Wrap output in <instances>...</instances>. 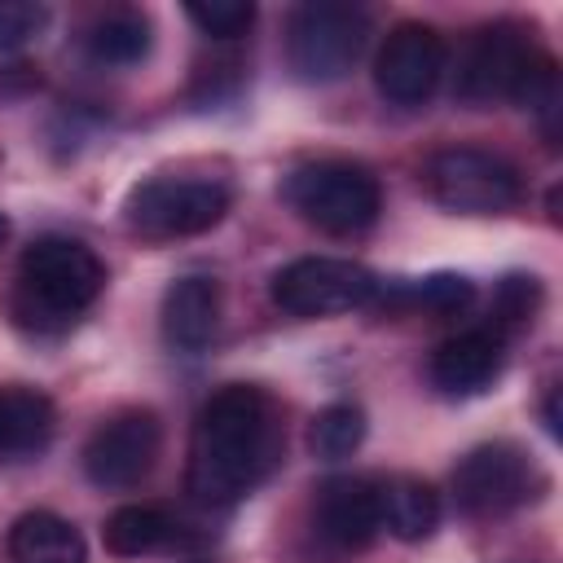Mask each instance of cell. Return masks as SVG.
<instances>
[{
    "instance_id": "cell-14",
    "label": "cell",
    "mask_w": 563,
    "mask_h": 563,
    "mask_svg": "<svg viewBox=\"0 0 563 563\" xmlns=\"http://www.w3.org/2000/svg\"><path fill=\"white\" fill-rule=\"evenodd\" d=\"M216 321H220V286L211 277L189 273V277H176L163 290L158 325H163L167 347H176V352H202L211 343V334H216Z\"/></svg>"
},
{
    "instance_id": "cell-27",
    "label": "cell",
    "mask_w": 563,
    "mask_h": 563,
    "mask_svg": "<svg viewBox=\"0 0 563 563\" xmlns=\"http://www.w3.org/2000/svg\"><path fill=\"white\" fill-rule=\"evenodd\" d=\"M194 563H207V559H194Z\"/></svg>"
},
{
    "instance_id": "cell-19",
    "label": "cell",
    "mask_w": 563,
    "mask_h": 563,
    "mask_svg": "<svg viewBox=\"0 0 563 563\" xmlns=\"http://www.w3.org/2000/svg\"><path fill=\"white\" fill-rule=\"evenodd\" d=\"M84 48L101 66H132L150 53V18L141 9H110L88 26Z\"/></svg>"
},
{
    "instance_id": "cell-9",
    "label": "cell",
    "mask_w": 563,
    "mask_h": 563,
    "mask_svg": "<svg viewBox=\"0 0 563 563\" xmlns=\"http://www.w3.org/2000/svg\"><path fill=\"white\" fill-rule=\"evenodd\" d=\"M158 418L150 409H128V413H114L106 418L88 444H84V475L97 484V488H132L150 475L154 457H158Z\"/></svg>"
},
{
    "instance_id": "cell-16",
    "label": "cell",
    "mask_w": 563,
    "mask_h": 563,
    "mask_svg": "<svg viewBox=\"0 0 563 563\" xmlns=\"http://www.w3.org/2000/svg\"><path fill=\"white\" fill-rule=\"evenodd\" d=\"M101 541L110 554L119 559H141V554H154V550H172L185 541L180 532V519L158 510V506H119L106 528H101Z\"/></svg>"
},
{
    "instance_id": "cell-17",
    "label": "cell",
    "mask_w": 563,
    "mask_h": 563,
    "mask_svg": "<svg viewBox=\"0 0 563 563\" xmlns=\"http://www.w3.org/2000/svg\"><path fill=\"white\" fill-rule=\"evenodd\" d=\"M378 523L400 541H422L440 523V493L413 475L378 484Z\"/></svg>"
},
{
    "instance_id": "cell-22",
    "label": "cell",
    "mask_w": 563,
    "mask_h": 563,
    "mask_svg": "<svg viewBox=\"0 0 563 563\" xmlns=\"http://www.w3.org/2000/svg\"><path fill=\"white\" fill-rule=\"evenodd\" d=\"M185 13H189V22L202 31V35H211V40H238V35H246L251 31V22H255V4L246 0H189L185 4Z\"/></svg>"
},
{
    "instance_id": "cell-13",
    "label": "cell",
    "mask_w": 563,
    "mask_h": 563,
    "mask_svg": "<svg viewBox=\"0 0 563 563\" xmlns=\"http://www.w3.org/2000/svg\"><path fill=\"white\" fill-rule=\"evenodd\" d=\"M501 356L506 352L497 330H462L431 352L427 374L444 396H475L501 374Z\"/></svg>"
},
{
    "instance_id": "cell-15",
    "label": "cell",
    "mask_w": 563,
    "mask_h": 563,
    "mask_svg": "<svg viewBox=\"0 0 563 563\" xmlns=\"http://www.w3.org/2000/svg\"><path fill=\"white\" fill-rule=\"evenodd\" d=\"M9 559L13 563H88V545L75 523L53 510H26L9 528Z\"/></svg>"
},
{
    "instance_id": "cell-6",
    "label": "cell",
    "mask_w": 563,
    "mask_h": 563,
    "mask_svg": "<svg viewBox=\"0 0 563 563\" xmlns=\"http://www.w3.org/2000/svg\"><path fill=\"white\" fill-rule=\"evenodd\" d=\"M545 488V475L537 471V462L510 444V440H493L471 449L457 471H453V497L466 515L488 519V515H506L523 501H532Z\"/></svg>"
},
{
    "instance_id": "cell-24",
    "label": "cell",
    "mask_w": 563,
    "mask_h": 563,
    "mask_svg": "<svg viewBox=\"0 0 563 563\" xmlns=\"http://www.w3.org/2000/svg\"><path fill=\"white\" fill-rule=\"evenodd\" d=\"M537 299H541L537 277H506V282L497 286V334H501V325H523V321H532Z\"/></svg>"
},
{
    "instance_id": "cell-10",
    "label": "cell",
    "mask_w": 563,
    "mask_h": 563,
    "mask_svg": "<svg viewBox=\"0 0 563 563\" xmlns=\"http://www.w3.org/2000/svg\"><path fill=\"white\" fill-rule=\"evenodd\" d=\"M537 53L541 48L515 22H497V26L479 31L457 66V97L471 106H488L501 97L515 101V88L528 75V66L537 62Z\"/></svg>"
},
{
    "instance_id": "cell-11",
    "label": "cell",
    "mask_w": 563,
    "mask_h": 563,
    "mask_svg": "<svg viewBox=\"0 0 563 563\" xmlns=\"http://www.w3.org/2000/svg\"><path fill=\"white\" fill-rule=\"evenodd\" d=\"M444 40L422 22H400L374 62V84L391 106H422L444 75Z\"/></svg>"
},
{
    "instance_id": "cell-23",
    "label": "cell",
    "mask_w": 563,
    "mask_h": 563,
    "mask_svg": "<svg viewBox=\"0 0 563 563\" xmlns=\"http://www.w3.org/2000/svg\"><path fill=\"white\" fill-rule=\"evenodd\" d=\"M48 26V4L35 0H0V57L26 48Z\"/></svg>"
},
{
    "instance_id": "cell-18",
    "label": "cell",
    "mask_w": 563,
    "mask_h": 563,
    "mask_svg": "<svg viewBox=\"0 0 563 563\" xmlns=\"http://www.w3.org/2000/svg\"><path fill=\"white\" fill-rule=\"evenodd\" d=\"M53 435V405L26 387H0V457L44 449Z\"/></svg>"
},
{
    "instance_id": "cell-4",
    "label": "cell",
    "mask_w": 563,
    "mask_h": 563,
    "mask_svg": "<svg viewBox=\"0 0 563 563\" xmlns=\"http://www.w3.org/2000/svg\"><path fill=\"white\" fill-rule=\"evenodd\" d=\"M369 40V13L361 4L312 0L290 13L286 26V62L303 84L343 79Z\"/></svg>"
},
{
    "instance_id": "cell-1",
    "label": "cell",
    "mask_w": 563,
    "mask_h": 563,
    "mask_svg": "<svg viewBox=\"0 0 563 563\" xmlns=\"http://www.w3.org/2000/svg\"><path fill=\"white\" fill-rule=\"evenodd\" d=\"M282 413L268 391L251 383L220 387L194 422L185 488L198 506H233L255 493L282 462Z\"/></svg>"
},
{
    "instance_id": "cell-3",
    "label": "cell",
    "mask_w": 563,
    "mask_h": 563,
    "mask_svg": "<svg viewBox=\"0 0 563 563\" xmlns=\"http://www.w3.org/2000/svg\"><path fill=\"white\" fill-rule=\"evenodd\" d=\"M282 194L308 224H317L321 233H339V238L369 229L383 207L374 172H365L361 163H343V158H321V163L295 167L286 176Z\"/></svg>"
},
{
    "instance_id": "cell-8",
    "label": "cell",
    "mask_w": 563,
    "mask_h": 563,
    "mask_svg": "<svg viewBox=\"0 0 563 563\" xmlns=\"http://www.w3.org/2000/svg\"><path fill=\"white\" fill-rule=\"evenodd\" d=\"M378 295V277L365 264L330 260V255H303L286 264L273 277V303L290 317H334L365 308Z\"/></svg>"
},
{
    "instance_id": "cell-12",
    "label": "cell",
    "mask_w": 563,
    "mask_h": 563,
    "mask_svg": "<svg viewBox=\"0 0 563 563\" xmlns=\"http://www.w3.org/2000/svg\"><path fill=\"white\" fill-rule=\"evenodd\" d=\"M378 484L361 475H339L317 488L312 501V532L334 550V554H356L374 541L378 532Z\"/></svg>"
},
{
    "instance_id": "cell-25",
    "label": "cell",
    "mask_w": 563,
    "mask_h": 563,
    "mask_svg": "<svg viewBox=\"0 0 563 563\" xmlns=\"http://www.w3.org/2000/svg\"><path fill=\"white\" fill-rule=\"evenodd\" d=\"M545 431H550V435H559V391H550V396H545Z\"/></svg>"
},
{
    "instance_id": "cell-21",
    "label": "cell",
    "mask_w": 563,
    "mask_h": 563,
    "mask_svg": "<svg viewBox=\"0 0 563 563\" xmlns=\"http://www.w3.org/2000/svg\"><path fill=\"white\" fill-rule=\"evenodd\" d=\"M400 308H422V312H435V317H449V312H462L471 299H475V286L457 273H435V277H422V282H409L400 290H391Z\"/></svg>"
},
{
    "instance_id": "cell-26",
    "label": "cell",
    "mask_w": 563,
    "mask_h": 563,
    "mask_svg": "<svg viewBox=\"0 0 563 563\" xmlns=\"http://www.w3.org/2000/svg\"><path fill=\"white\" fill-rule=\"evenodd\" d=\"M4 238H9V220L0 216V242H4Z\"/></svg>"
},
{
    "instance_id": "cell-20",
    "label": "cell",
    "mask_w": 563,
    "mask_h": 563,
    "mask_svg": "<svg viewBox=\"0 0 563 563\" xmlns=\"http://www.w3.org/2000/svg\"><path fill=\"white\" fill-rule=\"evenodd\" d=\"M361 440H365V413L356 405H325L312 418V431H308L312 453L325 457V462H339V457L356 453Z\"/></svg>"
},
{
    "instance_id": "cell-5",
    "label": "cell",
    "mask_w": 563,
    "mask_h": 563,
    "mask_svg": "<svg viewBox=\"0 0 563 563\" xmlns=\"http://www.w3.org/2000/svg\"><path fill=\"white\" fill-rule=\"evenodd\" d=\"M427 189L440 207L462 216H501L523 198L519 172L501 154H488L475 145H449L431 154Z\"/></svg>"
},
{
    "instance_id": "cell-2",
    "label": "cell",
    "mask_w": 563,
    "mask_h": 563,
    "mask_svg": "<svg viewBox=\"0 0 563 563\" xmlns=\"http://www.w3.org/2000/svg\"><path fill=\"white\" fill-rule=\"evenodd\" d=\"M106 268L75 238H35L18 264L13 317L35 334H57L101 295Z\"/></svg>"
},
{
    "instance_id": "cell-7",
    "label": "cell",
    "mask_w": 563,
    "mask_h": 563,
    "mask_svg": "<svg viewBox=\"0 0 563 563\" xmlns=\"http://www.w3.org/2000/svg\"><path fill=\"white\" fill-rule=\"evenodd\" d=\"M224 211L229 189L220 180H145L128 194V224L150 242L207 233Z\"/></svg>"
}]
</instances>
